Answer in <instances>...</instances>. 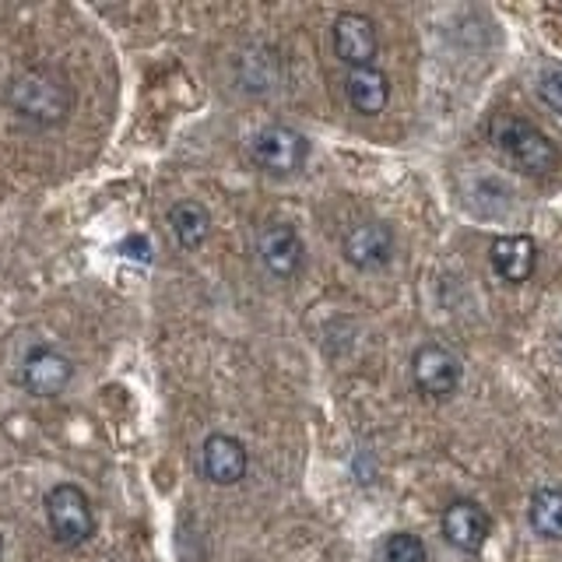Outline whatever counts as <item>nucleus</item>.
<instances>
[{"label":"nucleus","mask_w":562,"mask_h":562,"mask_svg":"<svg viewBox=\"0 0 562 562\" xmlns=\"http://www.w3.org/2000/svg\"><path fill=\"white\" fill-rule=\"evenodd\" d=\"M8 105L35 127H57L70 113V85L57 70L35 67L8 85Z\"/></svg>","instance_id":"obj_1"},{"label":"nucleus","mask_w":562,"mask_h":562,"mask_svg":"<svg viewBox=\"0 0 562 562\" xmlns=\"http://www.w3.org/2000/svg\"><path fill=\"white\" fill-rule=\"evenodd\" d=\"M488 134H492V145H496L509 162L520 166L524 172L544 176L559 166L555 145L549 140V134H544L531 120L514 116V113H499L488 123Z\"/></svg>","instance_id":"obj_2"},{"label":"nucleus","mask_w":562,"mask_h":562,"mask_svg":"<svg viewBox=\"0 0 562 562\" xmlns=\"http://www.w3.org/2000/svg\"><path fill=\"white\" fill-rule=\"evenodd\" d=\"M46 520L49 531L64 549H78L88 538L95 535V514H92V499L85 496V488L60 482L46 492Z\"/></svg>","instance_id":"obj_3"},{"label":"nucleus","mask_w":562,"mask_h":562,"mask_svg":"<svg viewBox=\"0 0 562 562\" xmlns=\"http://www.w3.org/2000/svg\"><path fill=\"white\" fill-rule=\"evenodd\" d=\"M250 155L254 162L271 172V176H292L306 166L310 158V140L299 134L295 127L285 123H271V127H260L250 140Z\"/></svg>","instance_id":"obj_4"},{"label":"nucleus","mask_w":562,"mask_h":562,"mask_svg":"<svg viewBox=\"0 0 562 562\" xmlns=\"http://www.w3.org/2000/svg\"><path fill=\"white\" fill-rule=\"evenodd\" d=\"M412 380L418 386V394L443 401L457 391V383H461V359H457L447 345L426 341V345H418L412 356Z\"/></svg>","instance_id":"obj_5"},{"label":"nucleus","mask_w":562,"mask_h":562,"mask_svg":"<svg viewBox=\"0 0 562 562\" xmlns=\"http://www.w3.org/2000/svg\"><path fill=\"white\" fill-rule=\"evenodd\" d=\"M257 254H260V263L268 268V274L281 278V281H292L299 271H303V239L299 233L289 225V222H268L260 228L257 236Z\"/></svg>","instance_id":"obj_6"},{"label":"nucleus","mask_w":562,"mask_h":562,"mask_svg":"<svg viewBox=\"0 0 562 562\" xmlns=\"http://www.w3.org/2000/svg\"><path fill=\"white\" fill-rule=\"evenodd\" d=\"M330 40H334V53H338V60H345L351 70H356V67H373V57H376V49H380L373 18H366L359 11L338 14V18H334Z\"/></svg>","instance_id":"obj_7"},{"label":"nucleus","mask_w":562,"mask_h":562,"mask_svg":"<svg viewBox=\"0 0 562 562\" xmlns=\"http://www.w3.org/2000/svg\"><path fill=\"white\" fill-rule=\"evenodd\" d=\"M201 474L211 485H239L250 468V453L236 436L211 432L201 443Z\"/></svg>","instance_id":"obj_8"},{"label":"nucleus","mask_w":562,"mask_h":562,"mask_svg":"<svg viewBox=\"0 0 562 562\" xmlns=\"http://www.w3.org/2000/svg\"><path fill=\"white\" fill-rule=\"evenodd\" d=\"M70 376H75V362L49 345L32 348L22 362V383H25V391L35 397H57L70 383Z\"/></svg>","instance_id":"obj_9"},{"label":"nucleus","mask_w":562,"mask_h":562,"mask_svg":"<svg viewBox=\"0 0 562 562\" xmlns=\"http://www.w3.org/2000/svg\"><path fill=\"white\" fill-rule=\"evenodd\" d=\"M341 254L348 263H356L362 271H376L383 268L394 254V233L386 222H359L351 225L345 239H341Z\"/></svg>","instance_id":"obj_10"},{"label":"nucleus","mask_w":562,"mask_h":562,"mask_svg":"<svg viewBox=\"0 0 562 562\" xmlns=\"http://www.w3.org/2000/svg\"><path fill=\"white\" fill-rule=\"evenodd\" d=\"M443 538L453 544L457 552L474 555L482 552V544L488 538V514L474 499H453L443 509Z\"/></svg>","instance_id":"obj_11"},{"label":"nucleus","mask_w":562,"mask_h":562,"mask_svg":"<svg viewBox=\"0 0 562 562\" xmlns=\"http://www.w3.org/2000/svg\"><path fill=\"white\" fill-rule=\"evenodd\" d=\"M492 271H496L506 285H524L538 268V243L531 236H499L488 250Z\"/></svg>","instance_id":"obj_12"},{"label":"nucleus","mask_w":562,"mask_h":562,"mask_svg":"<svg viewBox=\"0 0 562 562\" xmlns=\"http://www.w3.org/2000/svg\"><path fill=\"white\" fill-rule=\"evenodd\" d=\"M345 92H348L351 110L362 116H376L386 110V102H391V81H386V75L376 67H356V70H348Z\"/></svg>","instance_id":"obj_13"},{"label":"nucleus","mask_w":562,"mask_h":562,"mask_svg":"<svg viewBox=\"0 0 562 562\" xmlns=\"http://www.w3.org/2000/svg\"><path fill=\"white\" fill-rule=\"evenodd\" d=\"M169 228L183 250H198L211 236V211L198 201H176L169 207Z\"/></svg>","instance_id":"obj_14"},{"label":"nucleus","mask_w":562,"mask_h":562,"mask_svg":"<svg viewBox=\"0 0 562 562\" xmlns=\"http://www.w3.org/2000/svg\"><path fill=\"white\" fill-rule=\"evenodd\" d=\"M527 520L531 531L544 541H562V488L559 485H541L531 503H527Z\"/></svg>","instance_id":"obj_15"},{"label":"nucleus","mask_w":562,"mask_h":562,"mask_svg":"<svg viewBox=\"0 0 562 562\" xmlns=\"http://www.w3.org/2000/svg\"><path fill=\"white\" fill-rule=\"evenodd\" d=\"M383 562H429V549L418 535L397 531L383 544Z\"/></svg>","instance_id":"obj_16"},{"label":"nucleus","mask_w":562,"mask_h":562,"mask_svg":"<svg viewBox=\"0 0 562 562\" xmlns=\"http://www.w3.org/2000/svg\"><path fill=\"white\" fill-rule=\"evenodd\" d=\"M538 95L544 105H552L555 113H562V67L544 70V75L538 78Z\"/></svg>","instance_id":"obj_17"},{"label":"nucleus","mask_w":562,"mask_h":562,"mask_svg":"<svg viewBox=\"0 0 562 562\" xmlns=\"http://www.w3.org/2000/svg\"><path fill=\"white\" fill-rule=\"evenodd\" d=\"M120 257H127V260H137V263H151V239L148 236H140V233H134V236H127L120 246Z\"/></svg>","instance_id":"obj_18"},{"label":"nucleus","mask_w":562,"mask_h":562,"mask_svg":"<svg viewBox=\"0 0 562 562\" xmlns=\"http://www.w3.org/2000/svg\"><path fill=\"white\" fill-rule=\"evenodd\" d=\"M0 549H4V544H0Z\"/></svg>","instance_id":"obj_19"}]
</instances>
